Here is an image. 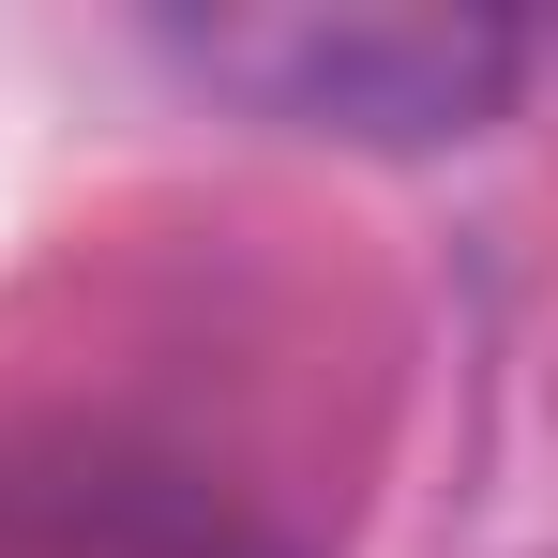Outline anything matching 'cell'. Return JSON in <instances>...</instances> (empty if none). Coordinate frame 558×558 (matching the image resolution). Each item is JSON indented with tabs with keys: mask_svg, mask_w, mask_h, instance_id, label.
Here are the masks:
<instances>
[]
</instances>
